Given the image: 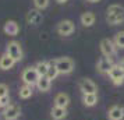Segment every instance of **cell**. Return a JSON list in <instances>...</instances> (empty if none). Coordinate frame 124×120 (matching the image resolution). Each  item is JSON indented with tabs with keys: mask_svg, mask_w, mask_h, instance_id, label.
<instances>
[{
	"mask_svg": "<svg viewBox=\"0 0 124 120\" xmlns=\"http://www.w3.org/2000/svg\"><path fill=\"white\" fill-rule=\"evenodd\" d=\"M106 21L110 25H118L124 23V7L120 4H112L107 7Z\"/></svg>",
	"mask_w": 124,
	"mask_h": 120,
	"instance_id": "cell-1",
	"label": "cell"
},
{
	"mask_svg": "<svg viewBox=\"0 0 124 120\" xmlns=\"http://www.w3.org/2000/svg\"><path fill=\"white\" fill-rule=\"evenodd\" d=\"M53 64L59 70V74H70L74 70V62L70 57H59L53 62Z\"/></svg>",
	"mask_w": 124,
	"mask_h": 120,
	"instance_id": "cell-2",
	"label": "cell"
},
{
	"mask_svg": "<svg viewBox=\"0 0 124 120\" xmlns=\"http://www.w3.org/2000/svg\"><path fill=\"white\" fill-rule=\"evenodd\" d=\"M6 53L10 57H13L16 62H20V60L23 59V56H24L21 43L17 42V40H11V42H8V45H7V48H6Z\"/></svg>",
	"mask_w": 124,
	"mask_h": 120,
	"instance_id": "cell-3",
	"label": "cell"
},
{
	"mask_svg": "<svg viewBox=\"0 0 124 120\" xmlns=\"http://www.w3.org/2000/svg\"><path fill=\"white\" fill-rule=\"evenodd\" d=\"M21 78H23L24 84L34 87V85H36V82L39 80V74H38V71H36L35 67H27V69L23 71Z\"/></svg>",
	"mask_w": 124,
	"mask_h": 120,
	"instance_id": "cell-4",
	"label": "cell"
},
{
	"mask_svg": "<svg viewBox=\"0 0 124 120\" xmlns=\"http://www.w3.org/2000/svg\"><path fill=\"white\" fill-rule=\"evenodd\" d=\"M21 116V108L17 103H10L3 110V119L4 120H17Z\"/></svg>",
	"mask_w": 124,
	"mask_h": 120,
	"instance_id": "cell-5",
	"label": "cell"
},
{
	"mask_svg": "<svg viewBox=\"0 0 124 120\" xmlns=\"http://www.w3.org/2000/svg\"><path fill=\"white\" fill-rule=\"evenodd\" d=\"M116 48L117 46L114 45V42L109 38H105V39L101 40V52L105 57H110L112 59L114 55H116Z\"/></svg>",
	"mask_w": 124,
	"mask_h": 120,
	"instance_id": "cell-6",
	"label": "cell"
},
{
	"mask_svg": "<svg viewBox=\"0 0 124 120\" xmlns=\"http://www.w3.org/2000/svg\"><path fill=\"white\" fill-rule=\"evenodd\" d=\"M78 87H79V89H81V92H82L84 95H88V94H96V92H98V87H96V84L92 80H89V78H82V80H79Z\"/></svg>",
	"mask_w": 124,
	"mask_h": 120,
	"instance_id": "cell-7",
	"label": "cell"
},
{
	"mask_svg": "<svg viewBox=\"0 0 124 120\" xmlns=\"http://www.w3.org/2000/svg\"><path fill=\"white\" fill-rule=\"evenodd\" d=\"M109 77L110 80L113 81L114 85H121L124 82V70L120 67V66H113L112 70L109 71Z\"/></svg>",
	"mask_w": 124,
	"mask_h": 120,
	"instance_id": "cell-8",
	"label": "cell"
},
{
	"mask_svg": "<svg viewBox=\"0 0 124 120\" xmlns=\"http://www.w3.org/2000/svg\"><path fill=\"white\" fill-rule=\"evenodd\" d=\"M74 23L71 20H64V21H60L57 24V34L62 35V36H68L74 32Z\"/></svg>",
	"mask_w": 124,
	"mask_h": 120,
	"instance_id": "cell-9",
	"label": "cell"
},
{
	"mask_svg": "<svg viewBox=\"0 0 124 120\" xmlns=\"http://www.w3.org/2000/svg\"><path fill=\"white\" fill-rule=\"evenodd\" d=\"M42 21H43V16H42L40 10L34 8V10H29L28 11V14H27V23L29 25H39Z\"/></svg>",
	"mask_w": 124,
	"mask_h": 120,
	"instance_id": "cell-10",
	"label": "cell"
},
{
	"mask_svg": "<svg viewBox=\"0 0 124 120\" xmlns=\"http://www.w3.org/2000/svg\"><path fill=\"white\" fill-rule=\"evenodd\" d=\"M114 66L112 62V59L110 57H101L99 59V62H98V71L99 73H102V74H109V71L112 70V67Z\"/></svg>",
	"mask_w": 124,
	"mask_h": 120,
	"instance_id": "cell-11",
	"label": "cell"
},
{
	"mask_svg": "<svg viewBox=\"0 0 124 120\" xmlns=\"http://www.w3.org/2000/svg\"><path fill=\"white\" fill-rule=\"evenodd\" d=\"M107 117H109V120H121L124 117V108L118 106V105L112 106L107 112Z\"/></svg>",
	"mask_w": 124,
	"mask_h": 120,
	"instance_id": "cell-12",
	"label": "cell"
},
{
	"mask_svg": "<svg viewBox=\"0 0 124 120\" xmlns=\"http://www.w3.org/2000/svg\"><path fill=\"white\" fill-rule=\"evenodd\" d=\"M68 105H70V96H68V94L60 92V94H57L56 96H54V106L67 109Z\"/></svg>",
	"mask_w": 124,
	"mask_h": 120,
	"instance_id": "cell-13",
	"label": "cell"
},
{
	"mask_svg": "<svg viewBox=\"0 0 124 120\" xmlns=\"http://www.w3.org/2000/svg\"><path fill=\"white\" fill-rule=\"evenodd\" d=\"M3 31H4L7 35H10V36H16V35L20 32V25H18L16 21L10 20V21H7V23L4 24V27H3Z\"/></svg>",
	"mask_w": 124,
	"mask_h": 120,
	"instance_id": "cell-14",
	"label": "cell"
},
{
	"mask_svg": "<svg viewBox=\"0 0 124 120\" xmlns=\"http://www.w3.org/2000/svg\"><path fill=\"white\" fill-rule=\"evenodd\" d=\"M16 64V60L13 59V57H10L7 53H4L3 56H0V69L1 70H10L13 69V66Z\"/></svg>",
	"mask_w": 124,
	"mask_h": 120,
	"instance_id": "cell-15",
	"label": "cell"
},
{
	"mask_svg": "<svg viewBox=\"0 0 124 120\" xmlns=\"http://www.w3.org/2000/svg\"><path fill=\"white\" fill-rule=\"evenodd\" d=\"M50 116H52V119L53 120H63L66 116H67V109L53 106L52 110H50Z\"/></svg>",
	"mask_w": 124,
	"mask_h": 120,
	"instance_id": "cell-16",
	"label": "cell"
},
{
	"mask_svg": "<svg viewBox=\"0 0 124 120\" xmlns=\"http://www.w3.org/2000/svg\"><path fill=\"white\" fill-rule=\"evenodd\" d=\"M50 85H52V81L46 77V75H43V77H39V80H38V82H36V87H38V89L42 92H47L49 89H50Z\"/></svg>",
	"mask_w": 124,
	"mask_h": 120,
	"instance_id": "cell-17",
	"label": "cell"
},
{
	"mask_svg": "<svg viewBox=\"0 0 124 120\" xmlns=\"http://www.w3.org/2000/svg\"><path fill=\"white\" fill-rule=\"evenodd\" d=\"M81 24L84 27H92L95 24V14L91 11H86L81 16Z\"/></svg>",
	"mask_w": 124,
	"mask_h": 120,
	"instance_id": "cell-18",
	"label": "cell"
},
{
	"mask_svg": "<svg viewBox=\"0 0 124 120\" xmlns=\"http://www.w3.org/2000/svg\"><path fill=\"white\" fill-rule=\"evenodd\" d=\"M82 102H84L85 106L88 108H92L98 103V94H88V95H84L82 96Z\"/></svg>",
	"mask_w": 124,
	"mask_h": 120,
	"instance_id": "cell-19",
	"label": "cell"
},
{
	"mask_svg": "<svg viewBox=\"0 0 124 120\" xmlns=\"http://www.w3.org/2000/svg\"><path fill=\"white\" fill-rule=\"evenodd\" d=\"M20 98L21 99H28V98L32 96V94H34V89H32V87L31 85H27V84H24L21 88H20Z\"/></svg>",
	"mask_w": 124,
	"mask_h": 120,
	"instance_id": "cell-20",
	"label": "cell"
},
{
	"mask_svg": "<svg viewBox=\"0 0 124 120\" xmlns=\"http://www.w3.org/2000/svg\"><path fill=\"white\" fill-rule=\"evenodd\" d=\"M49 66H50V63H47V62H45V60H42V62H38V63H36L35 69H36V71H38L39 77H43V75H46Z\"/></svg>",
	"mask_w": 124,
	"mask_h": 120,
	"instance_id": "cell-21",
	"label": "cell"
},
{
	"mask_svg": "<svg viewBox=\"0 0 124 120\" xmlns=\"http://www.w3.org/2000/svg\"><path fill=\"white\" fill-rule=\"evenodd\" d=\"M114 45L117 46V48H121L124 49V31H120L117 34L114 35Z\"/></svg>",
	"mask_w": 124,
	"mask_h": 120,
	"instance_id": "cell-22",
	"label": "cell"
},
{
	"mask_svg": "<svg viewBox=\"0 0 124 120\" xmlns=\"http://www.w3.org/2000/svg\"><path fill=\"white\" fill-rule=\"evenodd\" d=\"M57 75H59V70L56 69V66L52 63L50 66H49V69H47V73H46V77L49 78V80H56Z\"/></svg>",
	"mask_w": 124,
	"mask_h": 120,
	"instance_id": "cell-23",
	"label": "cell"
},
{
	"mask_svg": "<svg viewBox=\"0 0 124 120\" xmlns=\"http://www.w3.org/2000/svg\"><path fill=\"white\" fill-rule=\"evenodd\" d=\"M34 4L38 10H43L49 6V0H34Z\"/></svg>",
	"mask_w": 124,
	"mask_h": 120,
	"instance_id": "cell-24",
	"label": "cell"
},
{
	"mask_svg": "<svg viewBox=\"0 0 124 120\" xmlns=\"http://www.w3.org/2000/svg\"><path fill=\"white\" fill-rule=\"evenodd\" d=\"M8 95V87L6 84H0V98Z\"/></svg>",
	"mask_w": 124,
	"mask_h": 120,
	"instance_id": "cell-25",
	"label": "cell"
},
{
	"mask_svg": "<svg viewBox=\"0 0 124 120\" xmlns=\"http://www.w3.org/2000/svg\"><path fill=\"white\" fill-rule=\"evenodd\" d=\"M0 103H1V108H6V106H8V105H10V96L7 95V96L0 98Z\"/></svg>",
	"mask_w": 124,
	"mask_h": 120,
	"instance_id": "cell-26",
	"label": "cell"
},
{
	"mask_svg": "<svg viewBox=\"0 0 124 120\" xmlns=\"http://www.w3.org/2000/svg\"><path fill=\"white\" fill-rule=\"evenodd\" d=\"M118 66H120V67H121V69L124 70V57L121 59V60H120V63H118Z\"/></svg>",
	"mask_w": 124,
	"mask_h": 120,
	"instance_id": "cell-27",
	"label": "cell"
},
{
	"mask_svg": "<svg viewBox=\"0 0 124 120\" xmlns=\"http://www.w3.org/2000/svg\"><path fill=\"white\" fill-rule=\"evenodd\" d=\"M57 3H59V4H64V3H67V0H56Z\"/></svg>",
	"mask_w": 124,
	"mask_h": 120,
	"instance_id": "cell-28",
	"label": "cell"
},
{
	"mask_svg": "<svg viewBox=\"0 0 124 120\" xmlns=\"http://www.w3.org/2000/svg\"><path fill=\"white\" fill-rule=\"evenodd\" d=\"M88 1H89V3H98L99 0H88Z\"/></svg>",
	"mask_w": 124,
	"mask_h": 120,
	"instance_id": "cell-29",
	"label": "cell"
},
{
	"mask_svg": "<svg viewBox=\"0 0 124 120\" xmlns=\"http://www.w3.org/2000/svg\"><path fill=\"white\" fill-rule=\"evenodd\" d=\"M0 108H1V103H0Z\"/></svg>",
	"mask_w": 124,
	"mask_h": 120,
	"instance_id": "cell-30",
	"label": "cell"
}]
</instances>
